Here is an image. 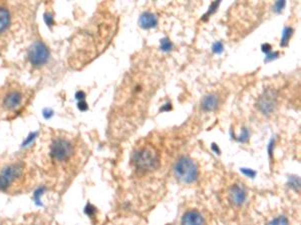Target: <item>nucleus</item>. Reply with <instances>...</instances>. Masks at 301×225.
Returning a JSON list of instances; mask_svg holds the SVG:
<instances>
[{"label":"nucleus","mask_w":301,"mask_h":225,"mask_svg":"<svg viewBox=\"0 0 301 225\" xmlns=\"http://www.w3.org/2000/svg\"><path fill=\"white\" fill-rule=\"evenodd\" d=\"M202 108L205 111H212L214 110L218 105V97L215 94H210L202 100Z\"/></svg>","instance_id":"f8f14e48"},{"label":"nucleus","mask_w":301,"mask_h":225,"mask_svg":"<svg viewBox=\"0 0 301 225\" xmlns=\"http://www.w3.org/2000/svg\"><path fill=\"white\" fill-rule=\"evenodd\" d=\"M205 218L196 209L188 210L182 217V225H204Z\"/></svg>","instance_id":"6e6552de"},{"label":"nucleus","mask_w":301,"mask_h":225,"mask_svg":"<svg viewBox=\"0 0 301 225\" xmlns=\"http://www.w3.org/2000/svg\"><path fill=\"white\" fill-rule=\"evenodd\" d=\"M73 152V146L70 141L63 138L54 140L50 147V156L56 161L67 160Z\"/></svg>","instance_id":"7ed1b4c3"},{"label":"nucleus","mask_w":301,"mask_h":225,"mask_svg":"<svg viewBox=\"0 0 301 225\" xmlns=\"http://www.w3.org/2000/svg\"><path fill=\"white\" fill-rule=\"evenodd\" d=\"M22 171L23 165L21 163H14L6 166L0 173V190H6L8 186L22 174Z\"/></svg>","instance_id":"20e7f679"},{"label":"nucleus","mask_w":301,"mask_h":225,"mask_svg":"<svg viewBox=\"0 0 301 225\" xmlns=\"http://www.w3.org/2000/svg\"><path fill=\"white\" fill-rule=\"evenodd\" d=\"M174 171L178 180L185 184L194 183L199 175L197 164L189 157H181L176 162Z\"/></svg>","instance_id":"f03ea898"},{"label":"nucleus","mask_w":301,"mask_h":225,"mask_svg":"<svg viewBox=\"0 0 301 225\" xmlns=\"http://www.w3.org/2000/svg\"><path fill=\"white\" fill-rule=\"evenodd\" d=\"M277 94L273 89H267L258 100V108L264 114H270L276 106Z\"/></svg>","instance_id":"423d86ee"},{"label":"nucleus","mask_w":301,"mask_h":225,"mask_svg":"<svg viewBox=\"0 0 301 225\" xmlns=\"http://www.w3.org/2000/svg\"><path fill=\"white\" fill-rule=\"evenodd\" d=\"M48 55L49 52L47 47L41 42H36L29 50L28 57L31 64H33L34 66H40L47 61Z\"/></svg>","instance_id":"39448f33"},{"label":"nucleus","mask_w":301,"mask_h":225,"mask_svg":"<svg viewBox=\"0 0 301 225\" xmlns=\"http://www.w3.org/2000/svg\"><path fill=\"white\" fill-rule=\"evenodd\" d=\"M158 23V18L156 17L155 14L151 12H146L140 17V25L143 28H152L155 27Z\"/></svg>","instance_id":"9b49d317"},{"label":"nucleus","mask_w":301,"mask_h":225,"mask_svg":"<svg viewBox=\"0 0 301 225\" xmlns=\"http://www.w3.org/2000/svg\"><path fill=\"white\" fill-rule=\"evenodd\" d=\"M246 191L239 184H234L230 187L228 191V198L230 202L236 206L242 205L246 200Z\"/></svg>","instance_id":"0eeeda50"},{"label":"nucleus","mask_w":301,"mask_h":225,"mask_svg":"<svg viewBox=\"0 0 301 225\" xmlns=\"http://www.w3.org/2000/svg\"><path fill=\"white\" fill-rule=\"evenodd\" d=\"M171 47H172V44H171V42H170L167 38L162 39V41H161V48H162L164 51L169 50Z\"/></svg>","instance_id":"4468645a"},{"label":"nucleus","mask_w":301,"mask_h":225,"mask_svg":"<svg viewBox=\"0 0 301 225\" xmlns=\"http://www.w3.org/2000/svg\"><path fill=\"white\" fill-rule=\"evenodd\" d=\"M213 49H214L215 52H221L222 49H223V45H222L220 42H217V43L214 45Z\"/></svg>","instance_id":"dca6fc26"},{"label":"nucleus","mask_w":301,"mask_h":225,"mask_svg":"<svg viewBox=\"0 0 301 225\" xmlns=\"http://www.w3.org/2000/svg\"><path fill=\"white\" fill-rule=\"evenodd\" d=\"M132 161L139 171L150 172L159 166L160 157L152 145H144L133 154Z\"/></svg>","instance_id":"f257e3e1"},{"label":"nucleus","mask_w":301,"mask_h":225,"mask_svg":"<svg viewBox=\"0 0 301 225\" xmlns=\"http://www.w3.org/2000/svg\"><path fill=\"white\" fill-rule=\"evenodd\" d=\"M11 23L10 11L5 7L0 5V35L7 31Z\"/></svg>","instance_id":"9d476101"},{"label":"nucleus","mask_w":301,"mask_h":225,"mask_svg":"<svg viewBox=\"0 0 301 225\" xmlns=\"http://www.w3.org/2000/svg\"><path fill=\"white\" fill-rule=\"evenodd\" d=\"M22 97L23 96L20 91L11 90L5 95V97L3 99V106L9 110L16 109L18 106H20V104L22 102Z\"/></svg>","instance_id":"1a4fd4ad"},{"label":"nucleus","mask_w":301,"mask_h":225,"mask_svg":"<svg viewBox=\"0 0 301 225\" xmlns=\"http://www.w3.org/2000/svg\"><path fill=\"white\" fill-rule=\"evenodd\" d=\"M290 32H291V29L290 28H286L284 33H283V39H282V45H285V43L287 42V40L289 39L290 37Z\"/></svg>","instance_id":"2eb2a0df"},{"label":"nucleus","mask_w":301,"mask_h":225,"mask_svg":"<svg viewBox=\"0 0 301 225\" xmlns=\"http://www.w3.org/2000/svg\"><path fill=\"white\" fill-rule=\"evenodd\" d=\"M267 225H289V220L285 216H278L273 218Z\"/></svg>","instance_id":"ddd939ff"}]
</instances>
